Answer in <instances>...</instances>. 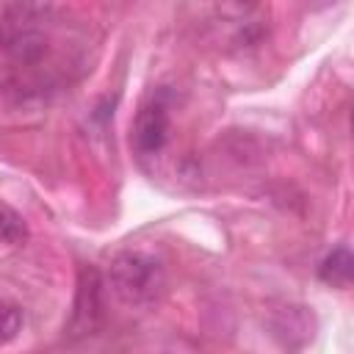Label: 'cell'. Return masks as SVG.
Returning <instances> with one entry per match:
<instances>
[{
    "label": "cell",
    "instance_id": "7a4b0ae2",
    "mask_svg": "<svg viewBox=\"0 0 354 354\" xmlns=\"http://www.w3.org/2000/svg\"><path fill=\"white\" fill-rule=\"evenodd\" d=\"M108 285L127 307H149L166 288V271L158 257L147 252H122L111 260Z\"/></svg>",
    "mask_w": 354,
    "mask_h": 354
},
{
    "label": "cell",
    "instance_id": "8992f818",
    "mask_svg": "<svg viewBox=\"0 0 354 354\" xmlns=\"http://www.w3.org/2000/svg\"><path fill=\"white\" fill-rule=\"evenodd\" d=\"M22 332V310L14 301L0 299V348L8 346Z\"/></svg>",
    "mask_w": 354,
    "mask_h": 354
},
{
    "label": "cell",
    "instance_id": "277c9868",
    "mask_svg": "<svg viewBox=\"0 0 354 354\" xmlns=\"http://www.w3.org/2000/svg\"><path fill=\"white\" fill-rule=\"evenodd\" d=\"M102 321V282L94 268L80 271L77 282V296H75V313L69 321V332L75 337H88L97 335Z\"/></svg>",
    "mask_w": 354,
    "mask_h": 354
},
{
    "label": "cell",
    "instance_id": "3957f363",
    "mask_svg": "<svg viewBox=\"0 0 354 354\" xmlns=\"http://www.w3.org/2000/svg\"><path fill=\"white\" fill-rule=\"evenodd\" d=\"M169 127H171V116H169V97L166 91H155L149 94V100L138 108L136 122H133V147L138 155H158L166 147L169 138Z\"/></svg>",
    "mask_w": 354,
    "mask_h": 354
},
{
    "label": "cell",
    "instance_id": "6da1fadb",
    "mask_svg": "<svg viewBox=\"0 0 354 354\" xmlns=\"http://www.w3.org/2000/svg\"><path fill=\"white\" fill-rule=\"evenodd\" d=\"M64 39V22L50 6L33 0H17L0 14V58L8 75L22 77L19 88H44L61 77L58 53Z\"/></svg>",
    "mask_w": 354,
    "mask_h": 354
},
{
    "label": "cell",
    "instance_id": "52a82bcc",
    "mask_svg": "<svg viewBox=\"0 0 354 354\" xmlns=\"http://www.w3.org/2000/svg\"><path fill=\"white\" fill-rule=\"evenodd\" d=\"M28 230H25V221L17 210H11L6 202H0V238L8 241V243H19L25 241Z\"/></svg>",
    "mask_w": 354,
    "mask_h": 354
},
{
    "label": "cell",
    "instance_id": "5b68a950",
    "mask_svg": "<svg viewBox=\"0 0 354 354\" xmlns=\"http://www.w3.org/2000/svg\"><path fill=\"white\" fill-rule=\"evenodd\" d=\"M351 271H354V257H351L348 246L332 249V252L321 260V268H318L321 279L329 282V285H335V288H348Z\"/></svg>",
    "mask_w": 354,
    "mask_h": 354
}]
</instances>
